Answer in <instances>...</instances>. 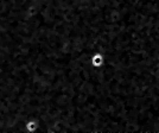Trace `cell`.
Listing matches in <instances>:
<instances>
[{"label":"cell","instance_id":"2","mask_svg":"<svg viewBox=\"0 0 159 133\" xmlns=\"http://www.w3.org/2000/svg\"><path fill=\"white\" fill-rule=\"evenodd\" d=\"M39 130V122L36 119H30L25 122V132L36 133Z\"/></svg>","mask_w":159,"mask_h":133},{"label":"cell","instance_id":"1","mask_svg":"<svg viewBox=\"0 0 159 133\" xmlns=\"http://www.w3.org/2000/svg\"><path fill=\"white\" fill-rule=\"evenodd\" d=\"M90 64L94 68H101L105 64V56L102 53H93V56L90 57Z\"/></svg>","mask_w":159,"mask_h":133}]
</instances>
